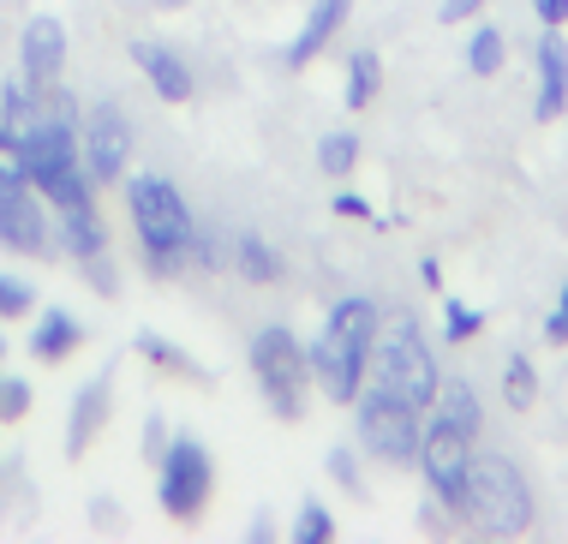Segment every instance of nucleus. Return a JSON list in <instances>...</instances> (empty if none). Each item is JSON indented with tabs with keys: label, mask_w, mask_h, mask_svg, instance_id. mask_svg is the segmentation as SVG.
<instances>
[{
	"label": "nucleus",
	"mask_w": 568,
	"mask_h": 544,
	"mask_svg": "<svg viewBox=\"0 0 568 544\" xmlns=\"http://www.w3.org/2000/svg\"><path fill=\"white\" fill-rule=\"evenodd\" d=\"M383 305L372 293H342L329 305L324 330L312 335L305 360H312V383L324 389L335 407H353V395L365 389V365H372V341H377Z\"/></svg>",
	"instance_id": "nucleus-1"
},
{
	"label": "nucleus",
	"mask_w": 568,
	"mask_h": 544,
	"mask_svg": "<svg viewBox=\"0 0 568 544\" xmlns=\"http://www.w3.org/2000/svg\"><path fill=\"white\" fill-rule=\"evenodd\" d=\"M126 215H132L138 245H144L150 275H174L180 263H192L197 215H192L186 198H180L174 180H162V174H126Z\"/></svg>",
	"instance_id": "nucleus-2"
},
{
	"label": "nucleus",
	"mask_w": 568,
	"mask_h": 544,
	"mask_svg": "<svg viewBox=\"0 0 568 544\" xmlns=\"http://www.w3.org/2000/svg\"><path fill=\"white\" fill-rule=\"evenodd\" d=\"M365 383H377L383 395H395V401H407V407L432 413L443 371H437V347H432V335L419 330V318H413V311H395L389 323H377V341H372V365H365Z\"/></svg>",
	"instance_id": "nucleus-3"
},
{
	"label": "nucleus",
	"mask_w": 568,
	"mask_h": 544,
	"mask_svg": "<svg viewBox=\"0 0 568 544\" xmlns=\"http://www.w3.org/2000/svg\"><path fill=\"white\" fill-rule=\"evenodd\" d=\"M460 521H473L490 538H520L532 526V485H527V473H520L515 461H503V455H479V449H473Z\"/></svg>",
	"instance_id": "nucleus-4"
},
{
	"label": "nucleus",
	"mask_w": 568,
	"mask_h": 544,
	"mask_svg": "<svg viewBox=\"0 0 568 544\" xmlns=\"http://www.w3.org/2000/svg\"><path fill=\"white\" fill-rule=\"evenodd\" d=\"M257 377V395L270 401L275 419H300L305 413V389H312V360H305V341L287 330V323H270V330L252 335L245 347Z\"/></svg>",
	"instance_id": "nucleus-5"
},
{
	"label": "nucleus",
	"mask_w": 568,
	"mask_h": 544,
	"mask_svg": "<svg viewBox=\"0 0 568 544\" xmlns=\"http://www.w3.org/2000/svg\"><path fill=\"white\" fill-rule=\"evenodd\" d=\"M353 419H359V443L372 449L377 461L389 466H413L419 461V437H425V413L407 407V401L383 395L377 383H365L353 395Z\"/></svg>",
	"instance_id": "nucleus-6"
},
{
	"label": "nucleus",
	"mask_w": 568,
	"mask_h": 544,
	"mask_svg": "<svg viewBox=\"0 0 568 544\" xmlns=\"http://www.w3.org/2000/svg\"><path fill=\"white\" fill-rule=\"evenodd\" d=\"M210 491H216V461H210V449L197 437H168V449L156 455V503H162V515L197 521L204 503H210Z\"/></svg>",
	"instance_id": "nucleus-7"
},
{
	"label": "nucleus",
	"mask_w": 568,
	"mask_h": 544,
	"mask_svg": "<svg viewBox=\"0 0 568 544\" xmlns=\"http://www.w3.org/2000/svg\"><path fill=\"white\" fill-rule=\"evenodd\" d=\"M419 473L425 485H432V496L449 515L460 521V503H467V473H473V437H460V431H449L443 419H432L419 437Z\"/></svg>",
	"instance_id": "nucleus-8"
},
{
	"label": "nucleus",
	"mask_w": 568,
	"mask_h": 544,
	"mask_svg": "<svg viewBox=\"0 0 568 544\" xmlns=\"http://www.w3.org/2000/svg\"><path fill=\"white\" fill-rule=\"evenodd\" d=\"M79 155H84V174L97 185H114L126 180V162H132V120L120 102H97L84 114V132H79Z\"/></svg>",
	"instance_id": "nucleus-9"
},
{
	"label": "nucleus",
	"mask_w": 568,
	"mask_h": 544,
	"mask_svg": "<svg viewBox=\"0 0 568 544\" xmlns=\"http://www.w3.org/2000/svg\"><path fill=\"white\" fill-rule=\"evenodd\" d=\"M54 240V210L49 198L37 192V185H12V192H0V245L19 258H42Z\"/></svg>",
	"instance_id": "nucleus-10"
},
{
	"label": "nucleus",
	"mask_w": 568,
	"mask_h": 544,
	"mask_svg": "<svg viewBox=\"0 0 568 544\" xmlns=\"http://www.w3.org/2000/svg\"><path fill=\"white\" fill-rule=\"evenodd\" d=\"M60 72H67V24L54 12H37L19 37V78L30 90H54Z\"/></svg>",
	"instance_id": "nucleus-11"
},
{
	"label": "nucleus",
	"mask_w": 568,
	"mask_h": 544,
	"mask_svg": "<svg viewBox=\"0 0 568 544\" xmlns=\"http://www.w3.org/2000/svg\"><path fill=\"white\" fill-rule=\"evenodd\" d=\"M532 67H539V102H532V114L562 120L568 114V37H562V24H545L539 49H532Z\"/></svg>",
	"instance_id": "nucleus-12"
},
{
	"label": "nucleus",
	"mask_w": 568,
	"mask_h": 544,
	"mask_svg": "<svg viewBox=\"0 0 568 544\" xmlns=\"http://www.w3.org/2000/svg\"><path fill=\"white\" fill-rule=\"evenodd\" d=\"M132 67L150 78V90H156L162 102H192L197 97V78H192V67L180 60L168 42H132Z\"/></svg>",
	"instance_id": "nucleus-13"
},
{
	"label": "nucleus",
	"mask_w": 568,
	"mask_h": 544,
	"mask_svg": "<svg viewBox=\"0 0 568 544\" xmlns=\"http://www.w3.org/2000/svg\"><path fill=\"white\" fill-rule=\"evenodd\" d=\"M109 401H114V371L90 377L79 395H72V419H67V455H84L97 443V431L109 425Z\"/></svg>",
	"instance_id": "nucleus-14"
},
{
	"label": "nucleus",
	"mask_w": 568,
	"mask_h": 544,
	"mask_svg": "<svg viewBox=\"0 0 568 544\" xmlns=\"http://www.w3.org/2000/svg\"><path fill=\"white\" fill-rule=\"evenodd\" d=\"M347 12H353V0H312V12H305V24H300V37L287 42V67H312L317 54L335 42V30L347 24Z\"/></svg>",
	"instance_id": "nucleus-15"
},
{
	"label": "nucleus",
	"mask_w": 568,
	"mask_h": 544,
	"mask_svg": "<svg viewBox=\"0 0 568 544\" xmlns=\"http://www.w3.org/2000/svg\"><path fill=\"white\" fill-rule=\"evenodd\" d=\"M54 240L67 258H102L109 252V228H102L97 204H72V210H54Z\"/></svg>",
	"instance_id": "nucleus-16"
},
{
	"label": "nucleus",
	"mask_w": 568,
	"mask_h": 544,
	"mask_svg": "<svg viewBox=\"0 0 568 544\" xmlns=\"http://www.w3.org/2000/svg\"><path fill=\"white\" fill-rule=\"evenodd\" d=\"M432 419H443L449 431H460V437L479 443V431H485L479 389H473L467 377H443V383H437V401H432Z\"/></svg>",
	"instance_id": "nucleus-17"
},
{
	"label": "nucleus",
	"mask_w": 568,
	"mask_h": 544,
	"mask_svg": "<svg viewBox=\"0 0 568 544\" xmlns=\"http://www.w3.org/2000/svg\"><path fill=\"white\" fill-rule=\"evenodd\" d=\"M84 347V323L72 318V311H42L37 318V330H30V360H42V365H60L67 353H79Z\"/></svg>",
	"instance_id": "nucleus-18"
},
{
	"label": "nucleus",
	"mask_w": 568,
	"mask_h": 544,
	"mask_svg": "<svg viewBox=\"0 0 568 544\" xmlns=\"http://www.w3.org/2000/svg\"><path fill=\"white\" fill-rule=\"evenodd\" d=\"M234 270L252 288H270V282H282V275H287L282 270V252H275L264 233H240V240H234Z\"/></svg>",
	"instance_id": "nucleus-19"
},
{
	"label": "nucleus",
	"mask_w": 568,
	"mask_h": 544,
	"mask_svg": "<svg viewBox=\"0 0 568 544\" xmlns=\"http://www.w3.org/2000/svg\"><path fill=\"white\" fill-rule=\"evenodd\" d=\"M377 90H383V60H377V49H353V54H347V90H342L347 114L372 108Z\"/></svg>",
	"instance_id": "nucleus-20"
},
{
	"label": "nucleus",
	"mask_w": 568,
	"mask_h": 544,
	"mask_svg": "<svg viewBox=\"0 0 568 544\" xmlns=\"http://www.w3.org/2000/svg\"><path fill=\"white\" fill-rule=\"evenodd\" d=\"M132 347L144 353V360L156 365V371H174V377H192V383H204V371L192 365V353H186V347H174V341H168V335H156V330H144V335L132 341Z\"/></svg>",
	"instance_id": "nucleus-21"
},
{
	"label": "nucleus",
	"mask_w": 568,
	"mask_h": 544,
	"mask_svg": "<svg viewBox=\"0 0 568 544\" xmlns=\"http://www.w3.org/2000/svg\"><path fill=\"white\" fill-rule=\"evenodd\" d=\"M503 401H509L515 413H527L532 401H539V371H532L527 353H509V360H503Z\"/></svg>",
	"instance_id": "nucleus-22"
},
{
	"label": "nucleus",
	"mask_w": 568,
	"mask_h": 544,
	"mask_svg": "<svg viewBox=\"0 0 568 544\" xmlns=\"http://www.w3.org/2000/svg\"><path fill=\"white\" fill-rule=\"evenodd\" d=\"M503 60H509V42H503V30H497V24H479V30L467 37V67L479 72V78H497Z\"/></svg>",
	"instance_id": "nucleus-23"
},
{
	"label": "nucleus",
	"mask_w": 568,
	"mask_h": 544,
	"mask_svg": "<svg viewBox=\"0 0 568 544\" xmlns=\"http://www.w3.org/2000/svg\"><path fill=\"white\" fill-rule=\"evenodd\" d=\"M317 168H324L329 180H347L353 168H359V138L353 132H324L317 138Z\"/></svg>",
	"instance_id": "nucleus-24"
},
{
	"label": "nucleus",
	"mask_w": 568,
	"mask_h": 544,
	"mask_svg": "<svg viewBox=\"0 0 568 544\" xmlns=\"http://www.w3.org/2000/svg\"><path fill=\"white\" fill-rule=\"evenodd\" d=\"M329 538H335V515L317 496H305L300 515H294V544H329Z\"/></svg>",
	"instance_id": "nucleus-25"
},
{
	"label": "nucleus",
	"mask_w": 568,
	"mask_h": 544,
	"mask_svg": "<svg viewBox=\"0 0 568 544\" xmlns=\"http://www.w3.org/2000/svg\"><path fill=\"white\" fill-rule=\"evenodd\" d=\"M12 185H30V162H24V138L0 127V192H12Z\"/></svg>",
	"instance_id": "nucleus-26"
},
{
	"label": "nucleus",
	"mask_w": 568,
	"mask_h": 544,
	"mask_svg": "<svg viewBox=\"0 0 568 544\" xmlns=\"http://www.w3.org/2000/svg\"><path fill=\"white\" fill-rule=\"evenodd\" d=\"M479 330H485V311H473L460 300H443V335H449V341H473Z\"/></svg>",
	"instance_id": "nucleus-27"
},
{
	"label": "nucleus",
	"mask_w": 568,
	"mask_h": 544,
	"mask_svg": "<svg viewBox=\"0 0 568 544\" xmlns=\"http://www.w3.org/2000/svg\"><path fill=\"white\" fill-rule=\"evenodd\" d=\"M30 305H37V288H30L24 275H7V270H0V318H24Z\"/></svg>",
	"instance_id": "nucleus-28"
},
{
	"label": "nucleus",
	"mask_w": 568,
	"mask_h": 544,
	"mask_svg": "<svg viewBox=\"0 0 568 544\" xmlns=\"http://www.w3.org/2000/svg\"><path fill=\"white\" fill-rule=\"evenodd\" d=\"M329 478L353 496L365 491V473H359V461H353V449H329Z\"/></svg>",
	"instance_id": "nucleus-29"
},
{
	"label": "nucleus",
	"mask_w": 568,
	"mask_h": 544,
	"mask_svg": "<svg viewBox=\"0 0 568 544\" xmlns=\"http://www.w3.org/2000/svg\"><path fill=\"white\" fill-rule=\"evenodd\" d=\"M24 413H30V383L0 377V419H24Z\"/></svg>",
	"instance_id": "nucleus-30"
},
{
	"label": "nucleus",
	"mask_w": 568,
	"mask_h": 544,
	"mask_svg": "<svg viewBox=\"0 0 568 544\" xmlns=\"http://www.w3.org/2000/svg\"><path fill=\"white\" fill-rule=\"evenodd\" d=\"M545 341H550V347H562V341H568V282L557 293V311L545 318Z\"/></svg>",
	"instance_id": "nucleus-31"
},
{
	"label": "nucleus",
	"mask_w": 568,
	"mask_h": 544,
	"mask_svg": "<svg viewBox=\"0 0 568 544\" xmlns=\"http://www.w3.org/2000/svg\"><path fill=\"white\" fill-rule=\"evenodd\" d=\"M335 215H347V222H377L372 204H365L359 192H335Z\"/></svg>",
	"instance_id": "nucleus-32"
},
{
	"label": "nucleus",
	"mask_w": 568,
	"mask_h": 544,
	"mask_svg": "<svg viewBox=\"0 0 568 544\" xmlns=\"http://www.w3.org/2000/svg\"><path fill=\"white\" fill-rule=\"evenodd\" d=\"M162 449H168V425H162V419H156V413H150V419H144V455H150V461H156V455H162Z\"/></svg>",
	"instance_id": "nucleus-33"
},
{
	"label": "nucleus",
	"mask_w": 568,
	"mask_h": 544,
	"mask_svg": "<svg viewBox=\"0 0 568 544\" xmlns=\"http://www.w3.org/2000/svg\"><path fill=\"white\" fill-rule=\"evenodd\" d=\"M479 7H485V0H443V12H437V19H443V24H460V19H473Z\"/></svg>",
	"instance_id": "nucleus-34"
},
{
	"label": "nucleus",
	"mask_w": 568,
	"mask_h": 544,
	"mask_svg": "<svg viewBox=\"0 0 568 544\" xmlns=\"http://www.w3.org/2000/svg\"><path fill=\"white\" fill-rule=\"evenodd\" d=\"M532 12L539 24H568V0H532Z\"/></svg>",
	"instance_id": "nucleus-35"
},
{
	"label": "nucleus",
	"mask_w": 568,
	"mask_h": 544,
	"mask_svg": "<svg viewBox=\"0 0 568 544\" xmlns=\"http://www.w3.org/2000/svg\"><path fill=\"white\" fill-rule=\"evenodd\" d=\"M419 282H425V288H443V263H437V258L419 263Z\"/></svg>",
	"instance_id": "nucleus-36"
},
{
	"label": "nucleus",
	"mask_w": 568,
	"mask_h": 544,
	"mask_svg": "<svg viewBox=\"0 0 568 544\" xmlns=\"http://www.w3.org/2000/svg\"><path fill=\"white\" fill-rule=\"evenodd\" d=\"M156 7H186V0H156Z\"/></svg>",
	"instance_id": "nucleus-37"
},
{
	"label": "nucleus",
	"mask_w": 568,
	"mask_h": 544,
	"mask_svg": "<svg viewBox=\"0 0 568 544\" xmlns=\"http://www.w3.org/2000/svg\"><path fill=\"white\" fill-rule=\"evenodd\" d=\"M0 360H7V335H0Z\"/></svg>",
	"instance_id": "nucleus-38"
}]
</instances>
